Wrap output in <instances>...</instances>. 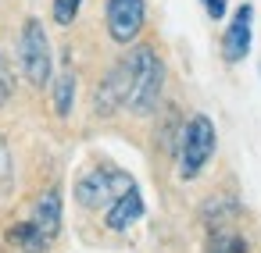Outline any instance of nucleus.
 <instances>
[{
  "label": "nucleus",
  "mask_w": 261,
  "mask_h": 253,
  "mask_svg": "<svg viewBox=\"0 0 261 253\" xmlns=\"http://www.w3.org/2000/svg\"><path fill=\"white\" fill-rule=\"evenodd\" d=\"M129 93H125V111L136 118L154 114L158 100H161V86H165V65L158 57L154 47H136L129 57Z\"/></svg>",
  "instance_id": "1"
},
{
  "label": "nucleus",
  "mask_w": 261,
  "mask_h": 253,
  "mask_svg": "<svg viewBox=\"0 0 261 253\" xmlns=\"http://www.w3.org/2000/svg\"><path fill=\"white\" fill-rule=\"evenodd\" d=\"M18 68L25 75L29 86L43 89L54 79V57H50V40L40 18H25L22 33H18Z\"/></svg>",
  "instance_id": "2"
},
{
  "label": "nucleus",
  "mask_w": 261,
  "mask_h": 253,
  "mask_svg": "<svg viewBox=\"0 0 261 253\" xmlns=\"http://www.w3.org/2000/svg\"><path fill=\"white\" fill-rule=\"evenodd\" d=\"M215 121L207 114H193L179 136V178H197L215 157Z\"/></svg>",
  "instance_id": "3"
},
{
  "label": "nucleus",
  "mask_w": 261,
  "mask_h": 253,
  "mask_svg": "<svg viewBox=\"0 0 261 253\" xmlns=\"http://www.w3.org/2000/svg\"><path fill=\"white\" fill-rule=\"evenodd\" d=\"M133 185V178L125 175V171H118V168H93V171H86L79 182H75V200L86 207V210H100V207H108L118 193H125Z\"/></svg>",
  "instance_id": "4"
},
{
  "label": "nucleus",
  "mask_w": 261,
  "mask_h": 253,
  "mask_svg": "<svg viewBox=\"0 0 261 253\" xmlns=\"http://www.w3.org/2000/svg\"><path fill=\"white\" fill-rule=\"evenodd\" d=\"M104 22H108V36L118 47H129L147 22V4L143 0H108L104 8Z\"/></svg>",
  "instance_id": "5"
},
{
  "label": "nucleus",
  "mask_w": 261,
  "mask_h": 253,
  "mask_svg": "<svg viewBox=\"0 0 261 253\" xmlns=\"http://www.w3.org/2000/svg\"><path fill=\"white\" fill-rule=\"evenodd\" d=\"M250 40H254V4H240L225 36H222V57L225 65H240L250 54Z\"/></svg>",
  "instance_id": "6"
},
{
  "label": "nucleus",
  "mask_w": 261,
  "mask_h": 253,
  "mask_svg": "<svg viewBox=\"0 0 261 253\" xmlns=\"http://www.w3.org/2000/svg\"><path fill=\"white\" fill-rule=\"evenodd\" d=\"M140 217H143V196H140L136 185H129L125 193H118V196L108 203V217H104V225H108L111 232H125V228H133Z\"/></svg>",
  "instance_id": "7"
},
{
  "label": "nucleus",
  "mask_w": 261,
  "mask_h": 253,
  "mask_svg": "<svg viewBox=\"0 0 261 253\" xmlns=\"http://www.w3.org/2000/svg\"><path fill=\"white\" fill-rule=\"evenodd\" d=\"M29 221H33V228H36L47 242H54L58 232H61V189H47V193L36 200Z\"/></svg>",
  "instance_id": "8"
},
{
  "label": "nucleus",
  "mask_w": 261,
  "mask_h": 253,
  "mask_svg": "<svg viewBox=\"0 0 261 253\" xmlns=\"http://www.w3.org/2000/svg\"><path fill=\"white\" fill-rule=\"evenodd\" d=\"M72 104H75V72L72 68H61L58 79H54V114L58 118H68L72 114Z\"/></svg>",
  "instance_id": "9"
},
{
  "label": "nucleus",
  "mask_w": 261,
  "mask_h": 253,
  "mask_svg": "<svg viewBox=\"0 0 261 253\" xmlns=\"http://www.w3.org/2000/svg\"><path fill=\"white\" fill-rule=\"evenodd\" d=\"M8 239H11L22 253H47V249H50V242L33 228V221H18V225L8 232Z\"/></svg>",
  "instance_id": "10"
},
{
  "label": "nucleus",
  "mask_w": 261,
  "mask_h": 253,
  "mask_svg": "<svg viewBox=\"0 0 261 253\" xmlns=\"http://www.w3.org/2000/svg\"><path fill=\"white\" fill-rule=\"evenodd\" d=\"M207 253H247V239L232 228H215L207 239Z\"/></svg>",
  "instance_id": "11"
},
{
  "label": "nucleus",
  "mask_w": 261,
  "mask_h": 253,
  "mask_svg": "<svg viewBox=\"0 0 261 253\" xmlns=\"http://www.w3.org/2000/svg\"><path fill=\"white\" fill-rule=\"evenodd\" d=\"M11 178H15V168H11V150L4 143V136H0V196L11 193Z\"/></svg>",
  "instance_id": "12"
},
{
  "label": "nucleus",
  "mask_w": 261,
  "mask_h": 253,
  "mask_svg": "<svg viewBox=\"0 0 261 253\" xmlns=\"http://www.w3.org/2000/svg\"><path fill=\"white\" fill-rule=\"evenodd\" d=\"M79 8H83V0H54V22L58 25H72L75 22V15H79Z\"/></svg>",
  "instance_id": "13"
},
{
  "label": "nucleus",
  "mask_w": 261,
  "mask_h": 253,
  "mask_svg": "<svg viewBox=\"0 0 261 253\" xmlns=\"http://www.w3.org/2000/svg\"><path fill=\"white\" fill-rule=\"evenodd\" d=\"M11 89H15V79H11V68H8V61L0 57V107L8 104V97H11Z\"/></svg>",
  "instance_id": "14"
},
{
  "label": "nucleus",
  "mask_w": 261,
  "mask_h": 253,
  "mask_svg": "<svg viewBox=\"0 0 261 253\" xmlns=\"http://www.w3.org/2000/svg\"><path fill=\"white\" fill-rule=\"evenodd\" d=\"M200 4H204V11H207L211 22H222L225 18V0H200Z\"/></svg>",
  "instance_id": "15"
}]
</instances>
